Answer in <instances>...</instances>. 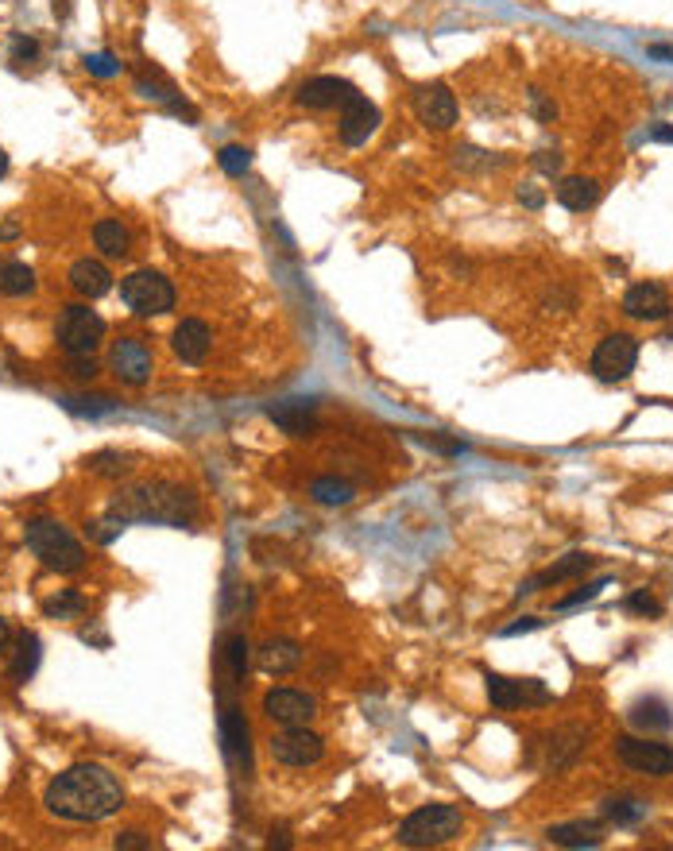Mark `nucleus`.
Here are the masks:
<instances>
[{
	"mask_svg": "<svg viewBox=\"0 0 673 851\" xmlns=\"http://www.w3.org/2000/svg\"><path fill=\"white\" fill-rule=\"evenodd\" d=\"M43 805L62 821L93 824L117 813L124 805V790H120L113 770H105L97 763H78L70 770H62L59 778L47 786Z\"/></svg>",
	"mask_w": 673,
	"mask_h": 851,
	"instance_id": "f257e3e1",
	"label": "nucleus"
},
{
	"mask_svg": "<svg viewBox=\"0 0 673 851\" xmlns=\"http://www.w3.org/2000/svg\"><path fill=\"white\" fill-rule=\"evenodd\" d=\"M113 515L124 523H163V527H190L198 515V499L186 488L167 480L132 484L113 499Z\"/></svg>",
	"mask_w": 673,
	"mask_h": 851,
	"instance_id": "f03ea898",
	"label": "nucleus"
},
{
	"mask_svg": "<svg viewBox=\"0 0 673 851\" xmlns=\"http://www.w3.org/2000/svg\"><path fill=\"white\" fill-rule=\"evenodd\" d=\"M24 538H28L31 554L43 561L47 569H55V573H78L86 565L82 542L62 523H55V519H31L28 527H24Z\"/></svg>",
	"mask_w": 673,
	"mask_h": 851,
	"instance_id": "7ed1b4c3",
	"label": "nucleus"
},
{
	"mask_svg": "<svg viewBox=\"0 0 673 851\" xmlns=\"http://www.w3.org/2000/svg\"><path fill=\"white\" fill-rule=\"evenodd\" d=\"M465 828V817L457 805H422L418 813H410L399 824V844L407 848H441L449 840H457Z\"/></svg>",
	"mask_w": 673,
	"mask_h": 851,
	"instance_id": "20e7f679",
	"label": "nucleus"
},
{
	"mask_svg": "<svg viewBox=\"0 0 673 851\" xmlns=\"http://www.w3.org/2000/svg\"><path fill=\"white\" fill-rule=\"evenodd\" d=\"M120 298L132 314L140 318H155V314H167L175 306V287L159 275V271H132L124 283H120Z\"/></svg>",
	"mask_w": 673,
	"mask_h": 851,
	"instance_id": "39448f33",
	"label": "nucleus"
},
{
	"mask_svg": "<svg viewBox=\"0 0 673 851\" xmlns=\"http://www.w3.org/2000/svg\"><path fill=\"white\" fill-rule=\"evenodd\" d=\"M55 337L70 356H89L105 337V322L89 306H66L59 314V325H55Z\"/></svg>",
	"mask_w": 673,
	"mask_h": 851,
	"instance_id": "423d86ee",
	"label": "nucleus"
},
{
	"mask_svg": "<svg viewBox=\"0 0 673 851\" xmlns=\"http://www.w3.org/2000/svg\"><path fill=\"white\" fill-rule=\"evenodd\" d=\"M615 755L619 763L635 774H650V778H666L673 774V747L666 743H650V739H635V735H623L615 739Z\"/></svg>",
	"mask_w": 673,
	"mask_h": 851,
	"instance_id": "0eeeda50",
	"label": "nucleus"
},
{
	"mask_svg": "<svg viewBox=\"0 0 673 851\" xmlns=\"http://www.w3.org/2000/svg\"><path fill=\"white\" fill-rule=\"evenodd\" d=\"M639 364V341L627 333H612L600 341V349L592 353V372L604 383H623Z\"/></svg>",
	"mask_w": 673,
	"mask_h": 851,
	"instance_id": "6e6552de",
	"label": "nucleus"
},
{
	"mask_svg": "<svg viewBox=\"0 0 673 851\" xmlns=\"http://www.w3.org/2000/svg\"><path fill=\"white\" fill-rule=\"evenodd\" d=\"M488 697L496 708H530V705H550L554 693L538 681V677H503L488 674Z\"/></svg>",
	"mask_w": 673,
	"mask_h": 851,
	"instance_id": "1a4fd4ad",
	"label": "nucleus"
},
{
	"mask_svg": "<svg viewBox=\"0 0 673 851\" xmlns=\"http://www.w3.org/2000/svg\"><path fill=\"white\" fill-rule=\"evenodd\" d=\"M322 755H325L322 735L306 732V724L302 728H287V732H279L271 739V759L283 766H314Z\"/></svg>",
	"mask_w": 673,
	"mask_h": 851,
	"instance_id": "9d476101",
	"label": "nucleus"
},
{
	"mask_svg": "<svg viewBox=\"0 0 673 851\" xmlns=\"http://www.w3.org/2000/svg\"><path fill=\"white\" fill-rule=\"evenodd\" d=\"M264 712L283 728H302V724L314 720L318 701L310 693H298V689H271L264 697Z\"/></svg>",
	"mask_w": 673,
	"mask_h": 851,
	"instance_id": "9b49d317",
	"label": "nucleus"
},
{
	"mask_svg": "<svg viewBox=\"0 0 673 851\" xmlns=\"http://www.w3.org/2000/svg\"><path fill=\"white\" fill-rule=\"evenodd\" d=\"M109 364H113L117 380L128 383V387H140L151 376V353H147L144 341H136V337H120L117 345H113V353H109Z\"/></svg>",
	"mask_w": 673,
	"mask_h": 851,
	"instance_id": "f8f14e48",
	"label": "nucleus"
},
{
	"mask_svg": "<svg viewBox=\"0 0 673 851\" xmlns=\"http://www.w3.org/2000/svg\"><path fill=\"white\" fill-rule=\"evenodd\" d=\"M414 113L418 120L426 124V128H453L457 124V101H453V93L445 86H422L414 93Z\"/></svg>",
	"mask_w": 673,
	"mask_h": 851,
	"instance_id": "ddd939ff",
	"label": "nucleus"
},
{
	"mask_svg": "<svg viewBox=\"0 0 673 851\" xmlns=\"http://www.w3.org/2000/svg\"><path fill=\"white\" fill-rule=\"evenodd\" d=\"M380 128V109L368 101V97H352L349 105L341 109V140L349 147H360L368 144V136Z\"/></svg>",
	"mask_w": 673,
	"mask_h": 851,
	"instance_id": "4468645a",
	"label": "nucleus"
},
{
	"mask_svg": "<svg viewBox=\"0 0 673 851\" xmlns=\"http://www.w3.org/2000/svg\"><path fill=\"white\" fill-rule=\"evenodd\" d=\"M623 310L635 318V322H662L670 318V294L662 291L658 283H639L623 294Z\"/></svg>",
	"mask_w": 673,
	"mask_h": 851,
	"instance_id": "2eb2a0df",
	"label": "nucleus"
},
{
	"mask_svg": "<svg viewBox=\"0 0 673 851\" xmlns=\"http://www.w3.org/2000/svg\"><path fill=\"white\" fill-rule=\"evenodd\" d=\"M352 97H356V86L345 82V78H333V74H325V78H314V82H306V86L298 89V101L306 105V109H345Z\"/></svg>",
	"mask_w": 673,
	"mask_h": 851,
	"instance_id": "dca6fc26",
	"label": "nucleus"
},
{
	"mask_svg": "<svg viewBox=\"0 0 673 851\" xmlns=\"http://www.w3.org/2000/svg\"><path fill=\"white\" fill-rule=\"evenodd\" d=\"M221 743H225V755L229 763H236L240 770L252 766V747H248V720L236 705L221 708Z\"/></svg>",
	"mask_w": 673,
	"mask_h": 851,
	"instance_id": "f3484780",
	"label": "nucleus"
},
{
	"mask_svg": "<svg viewBox=\"0 0 673 851\" xmlns=\"http://www.w3.org/2000/svg\"><path fill=\"white\" fill-rule=\"evenodd\" d=\"M209 341H213V337H209V325L198 322V318H186V322H178L171 345H175V353L182 364H202L205 353H209Z\"/></svg>",
	"mask_w": 673,
	"mask_h": 851,
	"instance_id": "a211bd4d",
	"label": "nucleus"
},
{
	"mask_svg": "<svg viewBox=\"0 0 673 851\" xmlns=\"http://www.w3.org/2000/svg\"><path fill=\"white\" fill-rule=\"evenodd\" d=\"M267 414H271V422L283 426L287 434H306V430L314 426V418H318V403H314V399H287V403L271 407Z\"/></svg>",
	"mask_w": 673,
	"mask_h": 851,
	"instance_id": "6ab92c4d",
	"label": "nucleus"
},
{
	"mask_svg": "<svg viewBox=\"0 0 673 851\" xmlns=\"http://www.w3.org/2000/svg\"><path fill=\"white\" fill-rule=\"evenodd\" d=\"M70 287L78 294H86V298H101V294H109V287H113V275H109V267L97 264V260H78V264L70 267Z\"/></svg>",
	"mask_w": 673,
	"mask_h": 851,
	"instance_id": "aec40b11",
	"label": "nucleus"
},
{
	"mask_svg": "<svg viewBox=\"0 0 673 851\" xmlns=\"http://www.w3.org/2000/svg\"><path fill=\"white\" fill-rule=\"evenodd\" d=\"M302 666V650L291 639H267L260 646V670L264 674H291Z\"/></svg>",
	"mask_w": 673,
	"mask_h": 851,
	"instance_id": "412c9836",
	"label": "nucleus"
},
{
	"mask_svg": "<svg viewBox=\"0 0 673 851\" xmlns=\"http://www.w3.org/2000/svg\"><path fill=\"white\" fill-rule=\"evenodd\" d=\"M596 565V558L592 554H569V558H561L557 565H550L542 577H534V581H527V585L519 588L523 596H530V592H538V588H546V585H557V581H569V577H581V573H588Z\"/></svg>",
	"mask_w": 673,
	"mask_h": 851,
	"instance_id": "4be33fe9",
	"label": "nucleus"
},
{
	"mask_svg": "<svg viewBox=\"0 0 673 851\" xmlns=\"http://www.w3.org/2000/svg\"><path fill=\"white\" fill-rule=\"evenodd\" d=\"M588 728H561V732L550 735V743H546V751H550V766H569L581 751L588 747Z\"/></svg>",
	"mask_w": 673,
	"mask_h": 851,
	"instance_id": "5701e85b",
	"label": "nucleus"
},
{
	"mask_svg": "<svg viewBox=\"0 0 673 851\" xmlns=\"http://www.w3.org/2000/svg\"><path fill=\"white\" fill-rule=\"evenodd\" d=\"M546 836H550V844H557V848H600V844H604L600 828H596V824H585V821L554 824Z\"/></svg>",
	"mask_w": 673,
	"mask_h": 851,
	"instance_id": "b1692460",
	"label": "nucleus"
},
{
	"mask_svg": "<svg viewBox=\"0 0 673 851\" xmlns=\"http://www.w3.org/2000/svg\"><path fill=\"white\" fill-rule=\"evenodd\" d=\"M627 716H631V724L643 728V732H670L673 728V708L666 705V701H658V697L639 701Z\"/></svg>",
	"mask_w": 673,
	"mask_h": 851,
	"instance_id": "393cba45",
	"label": "nucleus"
},
{
	"mask_svg": "<svg viewBox=\"0 0 673 851\" xmlns=\"http://www.w3.org/2000/svg\"><path fill=\"white\" fill-rule=\"evenodd\" d=\"M596 198H600V186H596L592 178H565V182L557 186V202L565 209H573V213L592 209L596 206Z\"/></svg>",
	"mask_w": 673,
	"mask_h": 851,
	"instance_id": "a878e982",
	"label": "nucleus"
},
{
	"mask_svg": "<svg viewBox=\"0 0 673 851\" xmlns=\"http://www.w3.org/2000/svg\"><path fill=\"white\" fill-rule=\"evenodd\" d=\"M93 244H97L105 256L124 260V256H128V244H132V236H128V229H124L120 221H97V225H93Z\"/></svg>",
	"mask_w": 673,
	"mask_h": 851,
	"instance_id": "bb28decb",
	"label": "nucleus"
},
{
	"mask_svg": "<svg viewBox=\"0 0 673 851\" xmlns=\"http://www.w3.org/2000/svg\"><path fill=\"white\" fill-rule=\"evenodd\" d=\"M0 291L20 298V294L35 291V271L28 264H16V260H4L0 264Z\"/></svg>",
	"mask_w": 673,
	"mask_h": 851,
	"instance_id": "cd10ccee",
	"label": "nucleus"
},
{
	"mask_svg": "<svg viewBox=\"0 0 673 851\" xmlns=\"http://www.w3.org/2000/svg\"><path fill=\"white\" fill-rule=\"evenodd\" d=\"M646 801H639V797H608L604 801V817L615 824H639L646 817Z\"/></svg>",
	"mask_w": 673,
	"mask_h": 851,
	"instance_id": "c85d7f7f",
	"label": "nucleus"
},
{
	"mask_svg": "<svg viewBox=\"0 0 673 851\" xmlns=\"http://www.w3.org/2000/svg\"><path fill=\"white\" fill-rule=\"evenodd\" d=\"M310 496L318 499V503H325V507H345V503H352V484L333 480V476H322V480H314Z\"/></svg>",
	"mask_w": 673,
	"mask_h": 851,
	"instance_id": "c756f323",
	"label": "nucleus"
},
{
	"mask_svg": "<svg viewBox=\"0 0 673 851\" xmlns=\"http://www.w3.org/2000/svg\"><path fill=\"white\" fill-rule=\"evenodd\" d=\"M39 666V639L35 635H20V654L12 662V681H28Z\"/></svg>",
	"mask_w": 673,
	"mask_h": 851,
	"instance_id": "7c9ffc66",
	"label": "nucleus"
},
{
	"mask_svg": "<svg viewBox=\"0 0 673 851\" xmlns=\"http://www.w3.org/2000/svg\"><path fill=\"white\" fill-rule=\"evenodd\" d=\"M86 465L97 472V476H109V480H117V476H124V472L132 469V457H128V453H113V449H109V453H93Z\"/></svg>",
	"mask_w": 673,
	"mask_h": 851,
	"instance_id": "2f4dec72",
	"label": "nucleus"
},
{
	"mask_svg": "<svg viewBox=\"0 0 673 851\" xmlns=\"http://www.w3.org/2000/svg\"><path fill=\"white\" fill-rule=\"evenodd\" d=\"M217 159H221V171H225V175H233V178H240L248 167H252V151H248V147H236V144L221 147V155H217Z\"/></svg>",
	"mask_w": 673,
	"mask_h": 851,
	"instance_id": "473e14b6",
	"label": "nucleus"
},
{
	"mask_svg": "<svg viewBox=\"0 0 673 851\" xmlns=\"http://www.w3.org/2000/svg\"><path fill=\"white\" fill-rule=\"evenodd\" d=\"M43 612H47V616H59V619L82 616V612H86V600H82L78 592H62V596H55V600L43 604Z\"/></svg>",
	"mask_w": 673,
	"mask_h": 851,
	"instance_id": "72a5a7b5",
	"label": "nucleus"
},
{
	"mask_svg": "<svg viewBox=\"0 0 673 851\" xmlns=\"http://www.w3.org/2000/svg\"><path fill=\"white\" fill-rule=\"evenodd\" d=\"M225 662H229V674L244 677V670H248V643H244V635H233L225 643Z\"/></svg>",
	"mask_w": 673,
	"mask_h": 851,
	"instance_id": "f704fd0d",
	"label": "nucleus"
},
{
	"mask_svg": "<svg viewBox=\"0 0 673 851\" xmlns=\"http://www.w3.org/2000/svg\"><path fill=\"white\" fill-rule=\"evenodd\" d=\"M627 608L639 612V616H650V619L662 616V600H654L650 592H631V596H627Z\"/></svg>",
	"mask_w": 673,
	"mask_h": 851,
	"instance_id": "c9c22d12",
	"label": "nucleus"
},
{
	"mask_svg": "<svg viewBox=\"0 0 673 851\" xmlns=\"http://www.w3.org/2000/svg\"><path fill=\"white\" fill-rule=\"evenodd\" d=\"M604 585H608V581H592V585L577 588V592L561 596V600H557V608L565 612V608H577V604H585V600H596V596H600V588H604Z\"/></svg>",
	"mask_w": 673,
	"mask_h": 851,
	"instance_id": "e433bc0d",
	"label": "nucleus"
},
{
	"mask_svg": "<svg viewBox=\"0 0 673 851\" xmlns=\"http://www.w3.org/2000/svg\"><path fill=\"white\" fill-rule=\"evenodd\" d=\"M86 70L97 78H113V74H120V62L113 55H86Z\"/></svg>",
	"mask_w": 673,
	"mask_h": 851,
	"instance_id": "4c0bfd02",
	"label": "nucleus"
},
{
	"mask_svg": "<svg viewBox=\"0 0 673 851\" xmlns=\"http://www.w3.org/2000/svg\"><path fill=\"white\" fill-rule=\"evenodd\" d=\"M70 411H89V414L113 411V399H70Z\"/></svg>",
	"mask_w": 673,
	"mask_h": 851,
	"instance_id": "58836bf2",
	"label": "nucleus"
},
{
	"mask_svg": "<svg viewBox=\"0 0 673 851\" xmlns=\"http://www.w3.org/2000/svg\"><path fill=\"white\" fill-rule=\"evenodd\" d=\"M120 851H140V848H151V840L147 836H140V832H120L117 840H113Z\"/></svg>",
	"mask_w": 673,
	"mask_h": 851,
	"instance_id": "ea45409f",
	"label": "nucleus"
},
{
	"mask_svg": "<svg viewBox=\"0 0 673 851\" xmlns=\"http://www.w3.org/2000/svg\"><path fill=\"white\" fill-rule=\"evenodd\" d=\"M534 167H538L542 175H554L557 167H561V155H554V151H542V155L534 159Z\"/></svg>",
	"mask_w": 673,
	"mask_h": 851,
	"instance_id": "a19ab883",
	"label": "nucleus"
},
{
	"mask_svg": "<svg viewBox=\"0 0 673 851\" xmlns=\"http://www.w3.org/2000/svg\"><path fill=\"white\" fill-rule=\"evenodd\" d=\"M35 51H39V47H35V39H24V35H20L16 43H12V55H16L20 62H24V59H35Z\"/></svg>",
	"mask_w": 673,
	"mask_h": 851,
	"instance_id": "79ce46f5",
	"label": "nucleus"
},
{
	"mask_svg": "<svg viewBox=\"0 0 673 851\" xmlns=\"http://www.w3.org/2000/svg\"><path fill=\"white\" fill-rule=\"evenodd\" d=\"M74 376H78V380H93V376H97V364L86 360V356H74Z\"/></svg>",
	"mask_w": 673,
	"mask_h": 851,
	"instance_id": "37998d69",
	"label": "nucleus"
},
{
	"mask_svg": "<svg viewBox=\"0 0 673 851\" xmlns=\"http://www.w3.org/2000/svg\"><path fill=\"white\" fill-rule=\"evenodd\" d=\"M534 627H542V619H534V616H523L519 623H511L503 635H523V631H534Z\"/></svg>",
	"mask_w": 673,
	"mask_h": 851,
	"instance_id": "c03bdc74",
	"label": "nucleus"
},
{
	"mask_svg": "<svg viewBox=\"0 0 673 851\" xmlns=\"http://www.w3.org/2000/svg\"><path fill=\"white\" fill-rule=\"evenodd\" d=\"M519 202H523V206H530V209H538V206H542V194H538L534 186H519Z\"/></svg>",
	"mask_w": 673,
	"mask_h": 851,
	"instance_id": "a18cd8bd",
	"label": "nucleus"
},
{
	"mask_svg": "<svg viewBox=\"0 0 673 851\" xmlns=\"http://www.w3.org/2000/svg\"><path fill=\"white\" fill-rule=\"evenodd\" d=\"M654 140H666V144H673V128H654Z\"/></svg>",
	"mask_w": 673,
	"mask_h": 851,
	"instance_id": "49530a36",
	"label": "nucleus"
},
{
	"mask_svg": "<svg viewBox=\"0 0 673 851\" xmlns=\"http://www.w3.org/2000/svg\"><path fill=\"white\" fill-rule=\"evenodd\" d=\"M650 55H658V59H673L670 47H650Z\"/></svg>",
	"mask_w": 673,
	"mask_h": 851,
	"instance_id": "de8ad7c7",
	"label": "nucleus"
},
{
	"mask_svg": "<svg viewBox=\"0 0 673 851\" xmlns=\"http://www.w3.org/2000/svg\"><path fill=\"white\" fill-rule=\"evenodd\" d=\"M4 643H8V623L0 619V650H4Z\"/></svg>",
	"mask_w": 673,
	"mask_h": 851,
	"instance_id": "09e8293b",
	"label": "nucleus"
},
{
	"mask_svg": "<svg viewBox=\"0 0 673 851\" xmlns=\"http://www.w3.org/2000/svg\"><path fill=\"white\" fill-rule=\"evenodd\" d=\"M4 171H8V155L0 151V175H4Z\"/></svg>",
	"mask_w": 673,
	"mask_h": 851,
	"instance_id": "8fccbe9b",
	"label": "nucleus"
}]
</instances>
